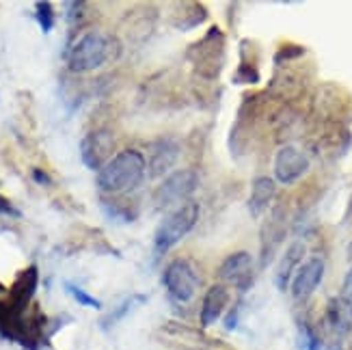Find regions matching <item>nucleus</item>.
<instances>
[{
    "label": "nucleus",
    "instance_id": "f257e3e1",
    "mask_svg": "<svg viewBox=\"0 0 352 350\" xmlns=\"http://www.w3.org/2000/svg\"><path fill=\"white\" fill-rule=\"evenodd\" d=\"M147 162L141 151H119L98 171V186L104 193H124L136 188L145 177Z\"/></svg>",
    "mask_w": 352,
    "mask_h": 350
},
{
    "label": "nucleus",
    "instance_id": "f03ea898",
    "mask_svg": "<svg viewBox=\"0 0 352 350\" xmlns=\"http://www.w3.org/2000/svg\"><path fill=\"white\" fill-rule=\"evenodd\" d=\"M197 219H199V206L195 201L179 206L171 217H166L160 223V227L156 230V236H154L156 255H162L171 247H175L177 242L192 230Z\"/></svg>",
    "mask_w": 352,
    "mask_h": 350
},
{
    "label": "nucleus",
    "instance_id": "7ed1b4c3",
    "mask_svg": "<svg viewBox=\"0 0 352 350\" xmlns=\"http://www.w3.org/2000/svg\"><path fill=\"white\" fill-rule=\"evenodd\" d=\"M109 56V41L102 33L82 35L69 52V69L72 72H91L100 67Z\"/></svg>",
    "mask_w": 352,
    "mask_h": 350
},
{
    "label": "nucleus",
    "instance_id": "20e7f679",
    "mask_svg": "<svg viewBox=\"0 0 352 350\" xmlns=\"http://www.w3.org/2000/svg\"><path fill=\"white\" fill-rule=\"evenodd\" d=\"M162 283L166 287V292L171 294V298L177 303H188L199 287L197 272L186 260H173L166 266L162 275Z\"/></svg>",
    "mask_w": 352,
    "mask_h": 350
},
{
    "label": "nucleus",
    "instance_id": "39448f33",
    "mask_svg": "<svg viewBox=\"0 0 352 350\" xmlns=\"http://www.w3.org/2000/svg\"><path fill=\"white\" fill-rule=\"evenodd\" d=\"M309 169V160L302 151L294 145H285L277 151L274 156V179L279 184H294L298 182L305 173Z\"/></svg>",
    "mask_w": 352,
    "mask_h": 350
},
{
    "label": "nucleus",
    "instance_id": "423d86ee",
    "mask_svg": "<svg viewBox=\"0 0 352 350\" xmlns=\"http://www.w3.org/2000/svg\"><path fill=\"white\" fill-rule=\"evenodd\" d=\"M324 277V260L322 257H309L307 262L300 264L298 270L294 272L292 283H289V290H292L294 300H307L316 287L320 285Z\"/></svg>",
    "mask_w": 352,
    "mask_h": 350
},
{
    "label": "nucleus",
    "instance_id": "0eeeda50",
    "mask_svg": "<svg viewBox=\"0 0 352 350\" xmlns=\"http://www.w3.org/2000/svg\"><path fill=\"white\" fill-rule=\"evenodd\" d=\"M195 188H197V175L192 171H188V169L175 171L160 184V188L156 193V201L160 208L173 206L182 199H186Z\"/></svg>",
    "mask_w": 352,
    "mask_h": 350
},
{
    "label": "nucleus",
    "instance_id": "6e6552de",
    "mask_svg": "<svg viewBox=\"0 0 352 350\" xmlns=\"http://www.w3.org/2000/svg\"><path fill=\"white\" fill-rule=\"evenodd\" d=\"M219 275L223 281L236 285L238 290H249V285L253 283V257L247 251H238L234 255H229L227 260L221 264Z\"/></svg>",
    "mask_w": 352,
    "mask_h": 350
},
{
    "label": "nucleus",
    "instance_id": "1a4fd4ad",
    "mask_svg": "<svg viewBox=\"0 0 352 350\" xmlns=\"http://www.w3.org/2000/svg\"><path fill=\"white\" fill-rule=\"evenodd\" d=\"M111 149H113V136L111 132H91L80 145V156L82 162L89 169H102V166L111 160Z\"/></svg>",
    "mask_w": 352,
    "mask_h": 350
},
{
    "label": "nucleus",
    "instance_id": "9d476101",
    "mask_svg": "<svg viewBox=\"0 0 352 350\" xmlns=\"http://www.w3.org/2000/svg\"><path fill=\"white\" fill-rule=\"evenodd\" d=\"M227 303H229L227 287L223 283L212 285L210 290L206 292L204 303H201V314H199V318H201V325L204 327H212L214 322H217L219 318L225 314Z\"/></svg>",
    "mask_w": 352,
    "mask_h": 350
},
{
    "label": "nucleus",
    "instance_id": "9b49d317",
    "mask_svg": "<svg viewBox=\"0 0 352 350\" xmlns=\"http://www.w3.org/2000/svg\"><path fill=\"white\" fill-rule=\"evenodd\" d=\"M35 287H37V268L30 266L28 270L22 272L20 279L15 281V285L11 287V303H9L7 307L13 314H22L24 307L28 305V300L33 298Z\"/></svg>",
    "mask_w": 352,
    "mask_h": 350
},
{
    "label": "nucleus",
    "instance_id": "f8f14e48",
    "mask_svg": "<svg viewBox=\"0 0 352 350\" xmlns=\"http://www.w3.org/2000/svg\"><path fill=\"white\" fill-rule=\"evenodd\" d=\"M302 255H305V245H302V242H294V245H289L287 251L283 253L281 262L277 266V272H274V281H277V285L281 287V290H285L289 279L294 277V270H298Z\"/></svg>",
    "mask_w": 352,
    "mask_h": 350
},
{
    "label": "nucleus",
    "instance_id": "ddd939ff",
    "mask_svg": "<svg viewBox=\"0 0 352 350\" xmlns=\"http://www.w3.org/2000/svg\"><path fill=\"white\" fill-rule=\"evenodd\" d=\"M274 190H277V186H274V182L270 177H257L253 182L251 199H249V210H251L253 217L264 215V212L268 210L272 197H274Z\"/></svg>",
    "mask_w": 352,
    "mask_h": 350
},
{
    "label": "nucleus",
    "instance_id": "4468645a",
    "mask_svg": "<svg viewBox=\"0 0 352 350\" xmlns=\"http://www.w3.org/2000/svg\"><path fill=\"white\" fill-rule=\"evenodd\" d=\"M177 160V145L173 141H160L154 147V156L149 160L151 166V175H160L166 169H171Z\"/></svg>",
    "mask_w": 352,
    "mask_h": 350
},
{
    "label": "nucleus",
    "instance_id": "2eb2a0df",
    "mask_svg": "<svg viewBox=\"0 0 352 350\" xmlns=\"http://www.w3.org/2000/svg\"><path fill=\"white\" fill-rule=\"evenodd\" d=\"M327 320L338 333H348L350 331V325H348V298L346 296L331 300V305L327 309Z\"/></svg>",
    "mask_w": 352,
    "mask_h": 350
},
{
    "label": "nucleus",
    "instance_id": "dca6fc26",
    "mask_svg": "<svg viewBox=\"0 0 352 350\" xmlns=\"http://www.w3.org/2000/svg\"><path fill=\"white\" fill-rule=\"evenodd\" d=\"M37 20L41 24L43 33L52 30V26H54V13H52L50 3H37Z\"/></svg>",
    "mask_w": 352,
    "mask_h": 350
},
{
    "label": "nucleus",
    "instance_id": "f3484780",
    "mask_svg": "<svg viewBox=\"0 0 352 350\" xmlns=\"http://www.w3.org/2000/svg\"><path fill=\"white\" fill-rule=\"evenodd\" d=\"M67 292L80 303V305H85V307H94V309H100V300L98 298H94L91 294H87L85 290H80V287H76V285H72V283H67Z\"/></svg>",
    "mask_w": 352,
    "mask_h": 350
},
{
    "label": "nucleus",
    "instance_id": "a211bd4d",
    "mask_svg": "<svg viewBox=\"0 0 352 350\" xmlns=\"http://www.w3.org/2000/svg\"><path fill=\"white\" fill-rule=\"evenodd\" d=\"M300 346L305 350H318V338L309 327H300Z\"/></svg>",
    "mask_w": 352,
    "mask_h": 350
},
{
    "label": "nucleus",
    "instance_id": "6ab92c4d",
    "mask_svg": "<svg viewBox=\"0 0 352 350\" xmlns=\"http://www.w3.org/2000/svg\"><path fill=\"white\" fill-rule=\"evenodd\" d=\"M344 296L346 298H352V268L348 270V275L344 279Z\"/></svg>",
    "mask_w": 352,
    "mask_h": 350
},
{
    "label": "nucleus",
    "instance_id": "aec40b11",
    "mask_svg": "<svg viewBox=\"0 0 352 350\" xmlns=\"http://www.w3.org/2000/svg\"><path fill=\"white\" fill-rule=\"evenodd\" d=\"M33 177L39 182V184H50V177L45 175L43 171H39V169H35V171H33Z\"/></svg>",
    "mask_w": 352,
    "mask_h": 350
},
{
    "label": "nucleus",
    "instance_id": "412c9836",
    "mask_svg": "<svg viewBox=\"0 0 352 350\" xmlns=\"http://www.w3.org/2000/svg\"><path fill=\"white\" fill-rule=\"evenodd\" d=\"M0 212H13V210H11V206L3 199V197H0Z\"/></svg>",
    "mask_w": 352,
    "mask_h": 350
},
{
    "label": "nucleus",
    "instance_id": "4be33fe9",
    "mask_svg": "<svg viewBox=\"0 0 352 350\" xmlns=\"http://www.w3.org/2000/svg\"><path fill=\"white\" fill-rule=\"evenodd\" d=\"M348 325H350V331H352V298H348Z\"/></svg>",
    "mask_w": 352,
    "mask_h": 350
},
{
    "label": "nucleus",
    "instance_id": "5701e85b",
    "mask_svg": "<svg viewBox=\"0 0 352 350\" xmlns=\"http://www.w3.org/2000/svg\"><path fill=\"white\" fill-rule=\"evenodd\" d=\"M348 257L352 260V242H350V247H348Z\"/></svg>",
    "mask_w": 352,
    "mask_h": 350
},
{
    "label": "nucleus",
    "instance_id": "b1692460",
    "mask_svg": "<svg viewBox=\"0 0 352 350\" xmlns=\"http://www.w3.org/2000/svg\"><path fill=\"white\" fill-rule=\"evenodd\" d=\"M0 290H3V285H0Z\"/></svg>",
    "mask_w": 352,
    "mask_h": 350
}]
</instances>
